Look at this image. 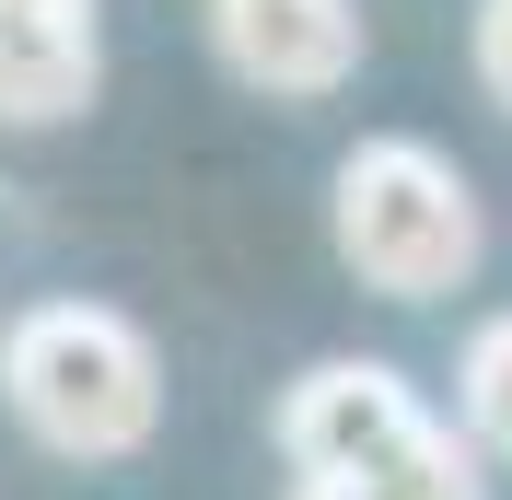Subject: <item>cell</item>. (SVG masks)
I'll list each match as a JSON object with an SVG mask.
<instances>
[{"instance_id":"cell-9","label":"cell","mask_w":512,"mask_h":500,"mask_svg":"<svg viewBox=\"0 0 512 500\" xmlns=\"http://www.w3.org/2000/svg\"><path fill=\"white\" fill-rule=\"evenodd\" d=\"M0 12H94V0H0Z\"/></svg>"},{"instance_id":"cell-6","label":"cell","mask_w":512,"mask_h":500,"mask_svg":"<svg viewBox=\"0 0 512 500\" xmlns=\"http://www.w3.org/2000/svg\"><path fill=\"white\" fill-rule=\"evenodd\" d=\"M454 419H466L478 454L512 466V314H489L478 338H466V361H454Z\"/></svg>"},{"instance_id":"cell-8","label":"cell","mask_w":512,"mask_h":500,"mask_svg":"<svg viewBox=\"0 0 512 500\" xmlns=\"http://www.w3.org/2000/svg\"><path fill=\"white\" fill-rule=\"evenodd\" d=\"M291 500H373V489H350V477H303Z\"/></svg>"},{"instance_id":"cell-2","label":"cell","mask_w":512,"mask_h":500,"mask_svg":"<svg viewBox=\"0 0 512 500\" xmlns=\"http://www.w3.org/2000/svg\"><path fill=\"white\" fill-rule=\"evenodd\" d=\"M280 454L373 500H489L478 442H454V419H431L408 373H384V361H315L280 396Z\"/></svg>"},{"instance_id":"cell-1","label":"cell","mask_w":512,"mask_h":500,"mask_svg":"<svg viewBox=\"0 0 512 500\" xmlns=\"http://www.w3.org/2000/svg\"><path fill=\"white\" fill-rule=\"evenodd\" d=\"M0 407L70 466H117L163 431V361L105 303H24L0 326Z\"/></svg>"},{"instance_id":"cell-5","label":"cell","mask_w":512,"mask_h":500,"mask_svg":"<svg viewBox=\"0 0 512 500\" xmlns=\"http://www.w3.org/2000/svg\"><path fill=\"white\" fill-rule=\"evenodd\" d=\"M105 82L94 12H0V128H59Z\"/></svg>"},{"instance_id":"cell-3","label":"cell","mask_w":512,"mask_h":500,"mask_svg":"<svg viewBox=\"0 0 512 500\" xmlns=\"http://www.w3.org/2000/svg\"><path fill=\"white\" fill-rule=\"evenodd\" d=\"M326 221H338V256H350V280L384 291V303H431V291H466L478 280V187L454 175L431 140H361L350 163H338V198H326Z\"/></svg>"},{"instance_id":"cell-7","label":"cell","mask_w":512,"mask_h":500,"mask_svg":"<svg viewBox=\"0 0 512 500\" xmlns=\"http://www.w3.org/2000/svg\"><path fill=\"white\" fill-rule=\"evenodd\" d=\"M478 82H489V105L512 117V0H478Z\"/></svg>"},{"instance_id":"cell-4","label":"cell","mask_w":512,"mask_h":500,"mask_svg":"<svg viewBox=\"0 0 512 500\" xmlns=\"http://www.w3.org/2000/svg\"><path fill=\"white\" fill-rule=\"evenodd\" d=\"M210 47L245 94L315 105L361 70V12L350 0H210Z\"/></svg>"}]
</instances>
